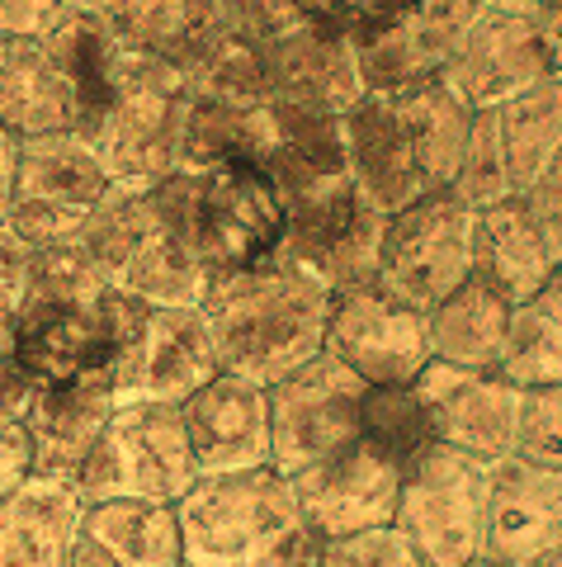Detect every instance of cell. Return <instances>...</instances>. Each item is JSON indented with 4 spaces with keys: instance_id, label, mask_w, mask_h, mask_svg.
I'll return each mask as SVG.
<instances>
[{
    "instance_id": "obj_1",
    "label": "cell",
    "mask_w": 562,
    "mask_h": 567,
    "mask_svg": "<svg viewBox=\"0 0 562 567\" xmlns=\"http://www.w3.org/2000/svg\"><path fill=\"white\" fill-rule=\"evenodd\" d=\"M331 284L293 260H270L237 275H208L204 317L218 369L274 388L326 350Z\"/></svg>"
},
{
    "instance_id": "obj_2",
    "label": "cell",
    "mask_w": 562,
    "mask_h": 567,
    "mask_svg": "<svg viewBox=\"0 0 562 567\" xmlns=\"http://www.w3.org/2000/svg\"><path fill=\"white\" fill-rule=\"evenodd\" d=\"M147 194L162 223L189 246V256L208 275L256 270L284 251L289 204L266 162L227 156L208 166H175Z\"/></svg>"
},
{
    "instance_id": "obj_3",
    "label": "cell",
    "mask_w": 562,
    "mask_h": 567,
    "mask_svg": "<svg viewBox=\"0 0 562 567\" xmlns=\"http://www.w3.org/2000/svg\"><path fill=\"white\" fill-rule=\"evenodd\" d=\"M185 567H318L322 539L279 468L199 477L180 502Z\"/></svg>"
},
{
    "instance_id": "obj_4",
    "label": "cell",
    "mask_w": 562,
    "mask_h": 567,
    "mask_svg": "<svg viewBox=\"0 0 562 567\" xmlns=\"http://www.w3.org/2000/svg\"><path fill=\"white\" fill-rule=\"evenodd\" d=\"M76 241L110 289L152 308H204L208 270L162 223L147 189L110 185Z\"/></svg>"
},
{
    "instance_id": "obj_5",
    "label": "cell",
    "mask_w": 562,
    "mask_h": 567,
    "mask_svg": "<svg viewBox=\"0 0 562 567\" xmlns=\"http://www.w3.org/2000/svg\"><path fill=\"white\" fill-rule=\"evenodd\" d=\"M199 483V464L189 454L180 406L170 402H123L104 421L91 454L72 473V487L85 506L147 496V502H180Z\"/></svg>"
},
{
    "instance_id": "obj_6",
    "label": "cell",
    "mask_w": 562,
    "mask_h": 567,
    "mask_svg": "<svg viewBox=\"0 0 562 567\" xmlns=\"http://www.w3.org/2000/svg\"><path fill=\"white\" fill-rule=\"evenodd\" d=\"M472 275V208L454 189H430L383 218L374 284L393 303L430 312Z\"/></svg>"
},
{
    "instance_id": "obj_7",
    "label": "cell",
    "mask_w": 562,
    "mask_h": 567,
    "mask_svg": "<svg viewBox=\"0 0 562 567\" xmlns=\"http://www.w3.org/2000/svg\"><path fill=\"white\" fill-rule=\"evenodd\" d=\"M491 464L430 445L402 468L393 525L430 567H468L487 548Z\"/></svg>"
},
{
    "instance_id": "obj_8",
    "label": "cell",
    "mask_w": 562,
    "mask_h": 567,
    "mask_svg": "<svg viewBox=\"0 0 562 567\" xmlns=\"http://www.w3.org/2000/svg\"><path fill=\"white\" fill-rule=\"evenodd\" d=\"M104 194H110V171L81 133L29 137L20 142L14 189L0 208V223L24 251H48V246H66L81 237L85 218Z\"/></svg>"
},
{
    "instance_id": "obj_9",
    "label": "cell",
    "mask_w": 562,
    "mask_h": 567,
    "mask_svg": "<svg viewBox=\"0 0 562 567\" xmlns=\"http://www.w3.org/2000/svg\"><path fill=\"white\" fill-rule=\"evenodd\" d=\"M218 374V350L204 308H152L137 303L118 341L110 369L114 402H170L180 406L189 393Z\"/></svg>"
},
{
    "instance_id": "obj_10",
    "label": "cell",
    "mask_w": 562,
    "mask_h": 567,
    "mask_svg": "<svg viewBox=\"0 0 562 567\" xmlns=\"http://www.w3.org/2000/svg\"><path fill=\"white\" fill-rule=\"evenodd\" d=\"M266 393H270V445H274L270 468H279L284 477H298L303 468L322 464L326 454L355 445L364 435L368 383H360L326 350L312 364L293 369L289 379L266 388Z\"/></svg>"
},
{
    "instance_id": "obj_11",
    "label": "cell",
    "mask_w": 562,
    "mask_h": 567,
    "mask_svg": "<svg viewBox=\"0 0 562 567\" xmlns=\"http://www.w3.org/2000/svg\"><path fill=\"white\" fill-rule=\"evenodd\" d=\"M326 354L368 388L416 383L420 369L430 364L426 312L393 303L374 279L341 284V289H331Z\"/></svg>"
},
{
    "instance_id": "obj_12",
    "label": "cell",
    "mask_w": 562,
    "mask_h": 567,
    "mask_svg": "<svg viewBox=\"0 0 562 567\" xmlns=\"http://www.w3.org/2000/svg\"><path fill=\"white\" fill-rule=\"evenodd\" d=\"M553 76V43L534 20L491 6L472 20L440 62V81L468 110H497L511 95Z\"/></svg>"
},
{
    "instance_id": "obj_13",
    "label": "cell",
    "mask_w": 562,
    "mask_h": 567,
    "mask_svg": "<svg viewBox=\"0 0 562 567\" xmlns=\"http://www.w3.org/2000/svg\"><path fill=\"white\" fill-rule=\"evenodd\" d=\"M289 483L298 492V506H303L312 535L341 539V535H360V529L393 525L402 464L388 450H378L374 440L360 435L355 445L326 454L322 464L303 468Z\"/></svg>"
},
{
    "instance_id": "obj_14",
    "label": "cell",
    "mask_w": 562,
    "mask_h": 567,
    "mask_svg": "<svg viewBox=\"0 0 562 567\" xmlns=\"http://www.w3.org/2000/svg\"><path fill=\"white\" fill-rule=\"evenodd\" d=\"M341 142H345L350 181L364 194V204L378 208L383 218L407 208L420 194L445 189V185H435L426 156H420V142L393 95L364 91L341 118Z\"/></svg>"
},
{
    "instance_id": "obj_15",
    "label": "cell",
    "mask_w": 562,
    "mask_h": 567,
    "mask_svg": "<svg viewBox=\"0 0 562 567\" xmlns=\"http://www.w3.org/2000/svg\"><path fill=\"white\" fill-rule=\"evenodd\" d=\"M416 393L426 402L435 445L482 458V464H497L516 450L524 388H516L511 379L472 374V369H449L430 360L416 379Z\"/></svg>"
},
{
    "instance_id": "obj_16",
    "label": "cell",
    "mask_w": 562,
    "mask_h": 567,
    "mask_svg": "<svg viewBox=\"0 0 562 567\" xmlns=\"http://www.w3.org/2000/svg\"><path fill=\"white\" fill-rule=\"evenodd\" d=\"M180 421H185L189 454H195V464H199V477L266 468L274 458L270 393L260 383H246V379L218 369L199 393H189L180 402Z\"/></svg>"
},
{
    "instance_id": "obj_17",
    "label": "cell",
    "mask_w": 562,
    "mask_h": 567,
    "mask_svg": "<svg viewBox=\"0 0 562 567\" xmlns=\"http://www.w3.org/2000/svg\"><path fill=\"white\" fill-rule=\"evenodd\" d=\"M562 548V473H543L506 454L491 464L487 496V563L530 567Z\"/></svg>"
},
{
    "instance_id": "obj_18",
    "label": "cell",
    "mask_w": 562,
    "mask_h": 567,
    "mask_svg": "<svg viewBox=\"0 0 562 567\" xmlns=\"http://www.w3.org/2000/svg\"><path fill=\"white\" fill-rule=\"evenodd\" d=\"M81 520L85 502L66 477L29 473L0 496V567H66Z\"/></svg>"
},
{
    "instance_id": "obj_19",
    "label": "cell",
    "mask_w": 562,
    "mask_h": 567,
    "mask_svg": "<svg viewBox=\"0 0 562 567\" xmlns=\"http://www.w3.org/2000/svg\"><path fill=\"white\" fill-rule=\"evenodd\" d=\"M558 260L543 241L539 223L530 218L524 199H501L472 213V275L482 289H491L501 303L520 308L524 298H534Z\"/></svg>"
},
{
    "instance_id": "obj_20",
    "label": "cell",
    "mask_w": 562,
    "mask_h": 567,
    "mask_svg": "<svg viewBox=\"0 0 562 567\" xmlns=\"http://www.w3.org/2000/svg\"><path fill=\"white\" fill-rule=\"evenodd\" d=\"M114 406L118 402L110 393V379H91L72 388H33L20 412V425L33 450V473L72 483V473L91 454L104 421L114 416Z\"/></svg>"
},
{
    "instance_id": "obj_21",
    "label": "cell",
    "mask_w": 562,
    "mask_h": 567,
    "mask_svg": "<svg viewBox=\"0 0 562 567\" xmlns=\"http://www.w3.org/2000/svg\"><path fill=\"white\" fill-rule=\"evenodd\" d=\"M0 123L20 142L81 133L72 76L48 39H10L6 62H0Z\"/></svg>"
},
{
    "instance_id": "obj_22",
    "label": "cell",
    "mask_w": 562,
    "mask_h": 567,
    "mask_svg": "<svg viewBox=\"0 0 562 567\" xmlns=\"http://www.w3.org/2000/svg\"><path fill=\"white\" fill-rule=\"evenodd\" d=\"M506 327H511V303H501L478 279H468L445 303L426 312L430 360L449 369H472V374H501Z\"/></svg>"
},
{
    "instance_id": "obj_23",
    "label": "cell",
    "mask_w": 562,
    "mask_h": 567,
    "mask_svg": "<svg viewBox=\"0 0 562 567\" xmlns=\"http://www.w3.org/2000/svg\"><path fill=\"white\" fill-rule=\"evenodd\" d=\"M81 539L100 548L114 567H180V516L170 502H147V496H118V502L85 506Z\"/></svg>"
},
{
    "instance_id": "obj_24",
    "label": "cell",
    "mask_w": 562,
    "mask_h": 567,
    "mask_svg": "<svg viewBox=\"0 0 562 567\" xmlns=\"http://www.w3.org/2000/svg\"><path fill=\"white\" fill-rule=\"evenodd\" d=\"M497 123H501L511 189L530 194V185L562 152V85H558V76H543L539 85H530V91L497 104Z\"/></svg>"
},
{
    "instance_id": "obj_25",
    "label": "cell",
    "mask_w": 562,
    "mask_h": 567,
    "mask_svg": "<svg viewBox=\"0 0 562 567\" xmlns=\"http://www.w3.org/2000/svg\"><path fill=\"white\" fill-rule=\"evenodd\" d=\"M501 379H511L516 388L562 383V270H553L534 298L511 308Z\"/></svg>"
},
{
    "instance_id": "obj_26",
    "label": "cell",
    "mask_w": 562,
    "mask_h": 567,
    "mask_svg": "<svg viewBox=\"0 0 562 567\" xmlns=\"http://www.w3.org/2000/svg\"><path fill=\"white\" fill-rule=\"evenodd\" d=\"M445 189L459 194L472 213L487 208V204H501V199H520V194L511 189V171H506V147H501L497 110H472L459 166H454V181Z\"/></svg>"
},
{
    "instance_id": "obj_27",
    "label": "cell",
    "mask_w": 562,
    "mask_h": 567,
    "mask_svg": "<svg viewBox=\"0 0 562 567\" xmlns=\"http://www.w3.org/2000/svg\"><path fill=\"white\" fill-rule=\"evenodd\" d=\"M293 14L322 39H336L350 48H364L393 33L420 10V0H289Z\"/></svg>"
},
{
    "instance_id": "obj_28",
    "label": "cell",
    "mask_w": 562,
    "mask_h": 567,
    "mask_svg": "<svg viewBox=\"0 0 562 567\" xmlns=\"http://www.w3.org/2000/svg\"><path fill=\"white\" fill-rule=\"evenodd\" d=\"M364 440H374L378 450H388L402 468H407L420 450L435 445L430 416H426V402H420L416 383L368 388L364 393Z\"/></svg>"
},
{
    "instance_id": "obj_29",
    "label": "cell",
    "mask_w": 562,
    "mask_h": 567,
    "mask_svg": "<svg viewBox=\"0 0 562 567\" xmlns=\"http://www.w3.org/2000/svg\"><path fill=\"white\" fill-rule=\"evenodd\" d=\"M511 454L520 464H534L543 473H562V383L558 388H524Z\"/></svg>"
},
{
    "instance_id": "obj_30",
    "label": "cell",
    "mask_w": 562,
    "mask_h": 567,
    "mask_svg": "<svg viewBox=\"0 0 562 567\" xmlns=\"http://www.w3.org/2000/svg\"><path fill=\"white\" fill-rule=\"evenodd\" d=\"M318 567H430V563L416 554V544L397 525H378V529H360V535L322 539Z\"/></svg>"
},
{
    "instance_id": "obj_31",
    "label": "cell",
    "mask_w": 562,
    "mask_h": 567,
    "mask_svg": "<svg viewBox=\"0 0 562 567\" xmlns=\"http://www.w3.org/2000/svg\"><path fill=\"white\" fill-rule=\"evenodd\" d=\"M72 10V0H0V33L6 39H48Z\"/></svg>"
},
{
    "instance_id": "obj_32",
    "label": "cell",
    "mask_w": 562,
    "mask_h": 567,
    "mask_svg": "<svg viewBox=\"0 0 562 567\" xmlns=\"http://www.w3.org/2000/svg\"><path fill=\"white\" fill-rule=\"evenodd\" d=\"M29 256L20 241H14V233L6 223H0V327L10 322L14 312H20L24 303V279H29Z\"/></svg>"
},
{
    "instance_id": "obj_33",
    "label": "cell",
    "mask_w": 562,
    "mask_h": 567,
    "mask_svg": "<svg viewBox=\"0 0 562 567\" xmlns=\"http://www.w3.org/2000/svg\"><path fill=\"white\" fill-rule=\"evenodd\" d=\"M29 473H33V450H29L24 425H20V416L0 412V496L10 487H20Z\"/></svg>"
},
{
    "instance_id": "obj_34",
    "label": "cell",
    "mask_w": 562,
    "mask_h": 567,
    "mask_svg": "<svg viewBox=\"0 0 562 567\" xmlns=\"http://www.w3.org/2000/svg\"><path fill=\"white\" fill-rule=\"evenodd\" d=\"M29 393H33V388L24 383L20 364H14V341H10V322H6V327H0V412L20 416Z\"/></svg>"
},
{
    "instance_id": "obj_35",
    "label": "cell",
    "mask_w": 562,
    "mask_h": 567,
    "mask_svg": "<svg viewBox=\"0 0 562 567\" xmlns=\"http://www.w3.org/2000/svg\"><path fill=\"white\" fill-rule=\"evenodd\" d=\"M14 166H20V137L0 123V208H6L10 189H14Z\"/></svg>"
},
{
    "instance_id": "obj_36",
    "label": "cell",
    "mask_w": 562,
    "mask_h": 567,
    "mask_svg": "<svg viewBox=\"0 0 562 567\" xmlns=\"http://www.w3.org/2000/svg\"><path fill=\"white\" fill-rule=\"evenodd\" d=\"M530 567H562V548H558V554H549V558H539V563H530Z\"/></svg>"
},
{
    "instance_id": "obj_37",
    "label": "cell",
    "mask_w": 562,
    "mask_h": 567,
    "mask_svg": "<svg viewBox=\"0 0 562 567\" xmlns=\"http://www.w3.org/2000/svg\"><path fill=\"white\" fill-rule=\"evenodd\" d=\"M6 48H10V39H6V33H0V62H6Z\"/></svg>"
},
{
    "instance_id": "obj_38",
    "label": "cell",
    "mask_w": 562,
    "mask_h": 567,
    "mask_svg": "<svg viewBox=\"0 0 562 567\" xmlns=\"http://www.w3.org/2000/svg\"><path fill=\"white\" fill-rule=\"evenodd\" d=\"M468 567H501V563H487V558H478V563H468Z\"/></svg>"
},
{
    "instance_id": "obj_39",
    "label": "cell",
    "mask_w": 562,
    "mask_h": 567,
    "mask_svg": "<svg viewBox=\"0 0 562 567\" xmlns=\"http://www.w3.org/2000/svg\"><path fill=\"white\" fill-rule=\"evenodd\" d=\"M180 567H185V563H180Z\"/></svg>"
}]
</instances>
